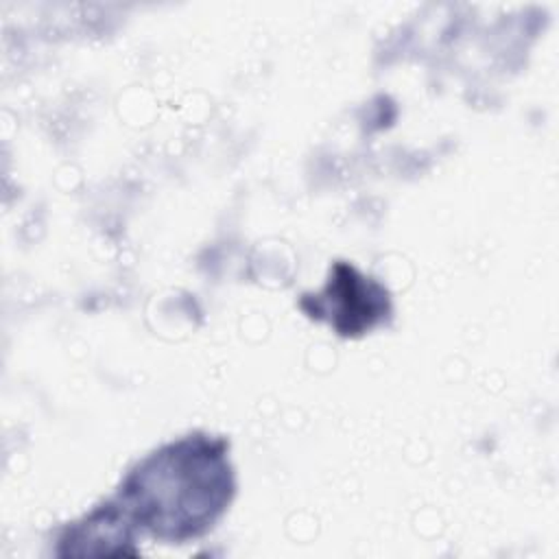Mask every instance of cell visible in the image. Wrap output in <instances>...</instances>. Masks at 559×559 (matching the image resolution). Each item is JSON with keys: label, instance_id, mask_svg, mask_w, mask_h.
Masks as SVG:
<instances>
[{"label": "cell", "instance_id": "2", "mask_svg": "<svg viewBox=\"0 0 559 559\" xmlns=\"http://www.w3.org/2000/svg\"><path fill=\"white\" fill-rule=\"evenodd\" d=\"M301 308L314 319L330 321L345 336L371 330L391 312L386 290L345 262L334 264L321 293L304 295Z\"/></svg>", "mask_w": 559, "mask_h": 559}, {"label": "cell", "instance_id": "1", "mask_svg": "<svg viewBox=\"0 0 559 559\" xmlns=\"http://www.w3.org/2000/svg\"><path fill=\"white\" fill-rule=\"evenodd\" d=\"M231 489L225 443L188 437L142 461L122 483L118 504L148 533L181 542L214 524Z\"/></svg>", "mask_w": 559, "mask_h": 559}]
</instances>
